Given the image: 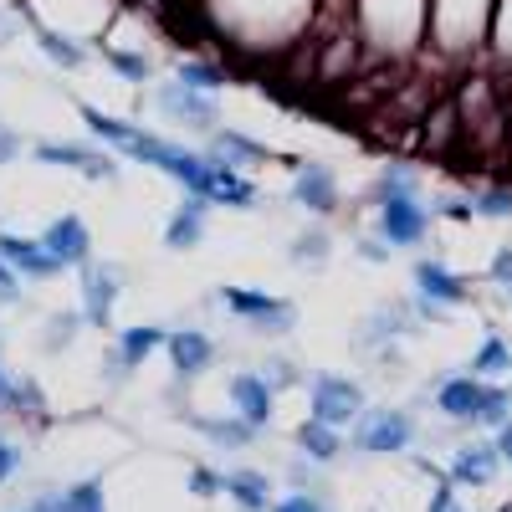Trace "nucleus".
I'll use <instances>...</instances> for the list:
<instances>
[{
    "label": "nucleus",
    "instance_id": "16",
    "mask_svg": "<svg viewBox=\"0 0 512 512\" xmlns=\"http://www.w3.org/2000/svg\"><path fill=\"white\" fill-rule=\"evenodd\" d=\"M226 395H231V410H236L246 425H256V431L272 420V384H267L262 374H251V369H246V374H231Z\"/></svg>",
    "mask_w": 512,
    "mask_h": 512
},
{
    "label": "nucleus",
    "instance_id": "36",
    "mask_svg": "<svg viewBox=\"0 0 512 512\" xmlns=\"http://www.w3.org/2000/svg\"><path fill=\"white\" fill-rule=\"evenodd\" d=\"M16 472H21V446H16L6 431H0V487H6Z\"/></svg>",
    "mask_w": 512,
    "mask_h": 512
},
{
    "label": "nucleus",
    "instance_id": "29",
    "mask_svg": "<svg viewBox=\"0 0 512 512\" xmlns=\"http://www.w3.org/2000/svg\"><path fill=\"white\" fill-rule=\"evenodd\" d=\"M103 57H108V67H113V72H118L123 82H149V77H154V67H149V57H144V52H128V47H108Z\"/></svg>",
    "mask_w": 512,
    "mask_h": 512
},
{
    "label": "nucleus",
    "instance_id": "7",
    "mask_svg": "<svg viewBox=\"0 0 512 512\" xmlns=\"http://www.w3.org/2000/svg\"><path fill=\"white\" fill-rule=\"evenodd\" d=\"M415 292H420V308L425 318H441V308H461L466 303V282L446 267V262H415Z\"/></svg>",
    "mask_w": 512,
    "mask_h": 512
},
{
    "label": "nucleus",
    "instance_id": "35",
    "mask_svg": "<svg viewBox=\"0 0 512 512\" xmlns=\"http://www.w3.org/2000/svg\"><path fill=\"white\" fill-rule=\"evenodd\" d=\"M21 303V272L0 256V308H16Z\"/></svg>",
    "mask_w": 512,
    "mask_h": 512
},
{
    "label": "nucleus",
    "instance_id": "25",
    "mask_svg": "<svg viewBox=\"0 0 512 512\" xmlns=\"http://www.w3.org/2000/svg\"><path fill=\"white\" fill-rule=\"evenodd\" d=\"M164 338H169V333H164L159 323H144V328H123V333H118V349H123L128 359H134V364H144L154 349H164Z\"/></svg>",
    "mask_w": 512,
    "mask_h": 512
},
{
    "label": "nucleus",
    "instance_id": "11",
    "mask_svg": "<svg viewBox=\"0 0 512 512\" xmlns=\"http://www.w3.org/2000/svg\"><path fill=\"white\" fill-rule=\"evenodd\" d=\"M482 390L487 384L477 379V374H446L441 384H436V410L446 415V420H461V425H477V410H482Z\"/></svg>",
    "mask_w": 512,
    "mask_h": 512
},
{
    "label": "nucleus",
    "instance_id": "1",
    "mask_svg": "<svg viewBox=\"0 0 512 512\" xmlns=\"http://www.w3.org/2000/svg\"><path fill=\"white\" fill-rule=\"evenodd\" d=\"M492 16H497V0H431V31L441 52L451 57L477 52L482 41H492Z\"/></svg>",
    "mask_w": 512,
    "mask_h": 512
},
{
    "label": "nucleus",
    "instance_id": "9",
    "mask_svg": "<svg viewBox=\"0 0 512 512\" xmlns=\"http://www.w3.org/2000/svg\"><path fill=\"white\" fill-rule=\"evenodd\" d=\"M41 164H62V169H77V175H88V180H113L118 175V164H113V154H103V149H88V144H36L31 149Z\"/></svg>",
    "mask_w": 512,
    "mask_h": 512
},
{
    "label": "nucleus",
    "instance_id": "2",
    "mask_svg": "<svg viewBox=\"0 0 512 512\" xmlns=\"http://www.w3.org/2000/svg\"><path fill=\"white\" fill-rule=\"evenodd\" d=\"M364 456H400L415 441V415L410 410H364L354 420V436H349Z\"/></svg>",
    "mask_w": 512,
    "mask_h": 512
},
{
    "label": "nucleus",
    "instance_id": "22",
    "mask_svg": "<svg viewBox=\"0 0 512 512\" xmlns=\"http://www.w3.org/2000/svg\"><path fill=\"white\" fill-rule=\"evenodd\" d=\"M507 369H512L507 338H502V333H487L482 344H477V354H472V374H477V379H502Z\"/></svg>",
    "mask_w": 512,
    "mask_h": 512
},
{
    "label": "nucleus",
    "instance_id": "34",
    "mask_svg": "<svg viewBox=\"0 0 512 512\" xmlns=\"http://www.w3.org/2000/svg\"><path fill=\"white\" fill-rule=\"evenodd\" d=\"M185 487H190L195 497H221V492H226V477L210 472V466H195V472L185 477Z\"/></svg>",
    "mask_w": 512,
    "mask_h": 512
},
{
    "label": "nucleus",
    "instance_id": "6",
    "mask_svg": "<svg viewBox=\"0 0 512 512\" xmlns=\"http://www.w3.org/2000/svg\"><path fill=\"white\" fill-rule=\"evenodd\" d=\"M425 226H431V216H425L420 195H390V200H379V236L390 241V251L420 246L425 241Z\"/></svg>",
    "mask_w": 512,
    "mask_h": 512
},
{
    "label": "nucleus",
    "instance_id": "20",
    "mask_svg": "<svg viewBox=\"0 0 512 512\" xmlns=\"http://www.w3.org/2000/svg\"><path fill=\"white\" fill-rule=\"evenodd\" d=\"M210 154H216L221 164H231V169H246V164H262V159H267V149L256 144L251 134H236V128H221L216 149H210Z\"/></svg>",
    "mask_w": 512,
    "mask_h": 512
},
{
    "label": "nucleus",
    "instance_id": "23",
    "mask_svg": "<svg viewBox=\"0 0 512 512\" xmlns=\"http://www.w3.org/2000/svg\"><path fill=\"white\" fill-rule=\"evenodd\" d=\"M297 451H303L308 461H333L338 451H344V441H338V431H333V425H323V420H308L303 431H297Z\"/></svg>",
    "mask_w": 512,
    "mask_h": 512
},
{
    "label": "nucleus",
    "instance_id": "47",
    "mask_svg": "<svg viewBox=\"0 0 512 512\" xmlns=\"http://www.w3.org/2000/svg\"><path fill=\"white\" fill-rule=\"evenodd\" d=\"M11 390H16V379L6 374V364H0V410H6V405H11Z\"/></svg>",
    "mask_w": 512,
    "mask_h": 512
},
{
    "label": "nucleus",
    "instance_id": "13",
    "mask_svg": "<svg viewBox=\"0 0 512 512\" xmlns=\"http://www.w3.org/2000/svg\"><path fill=\"white\" fill-rule=\"evenodd\" d=\"M0 256L21 272V277H41V282H52L62 277L67 267L57 262V256L47 251V241H31V236H11V231H0Z\"/></svg>",
    "mask_w": 512,
    "mask_h": 512
},
{
    "label": "nucleus",
    "instance_id": "5",
    "mask_svg": "<svg viewBox=\"0 0 512 512\" xmlns=\"http://www.w3.org/2000/svg\"><path fill=\"white\" fill-rule=\"evenodd\" d=\"M154 103H159V113H164L169 123L190 128V134H210V128H216V118H221V113H216V98L185 88L180 77H175V82H164V88L154 93Z\"/></svg>",
    "mask_w": 512,
    "mask_h": 512
},
{
    "label": "nucleus",
    "instance_id": "4",
    "mask_svg": "<svg viewBox=\"0 0 512 512\" xmlns=\"http://www.w3.org/2000/svg\"><path fill=\"white\" fill-rule=\"evenodd\" d=\"M221 303H226L231 318L251 323L256 333H287L297 323L292 303H282V297H272V292H256V287H221Z\"/></svg>",
    "mask_w": 512,
    "mask_h": 512
},
{
    "label": "nucleus",
    "instance_id": "15",
    "mask_svg": "<svg viewBox=\"0 0 512 512\" xmlns=\"http://www.w3.org/2000/svg\"><path fill=\"white\" fill-rule=\"evenodd\" d=\"M164 354H169L180 379H195L216 364V344H210V333H200V328H175L164 338Z\"/></svg>",
    "mask_w": 512,
    "mask_h": 512
},
{
    "label": "nucleus",
    "instance_id": "31",
    "mask_svg": "<svg viewBox=\"0 0 512 512\" xmlns=\"http://www.w3.org/2000/svg\"><path fill=\"white\" fill-rule=\"evenodd\" d=\"M6 410H16V415H47V400H41V384L36 379H16V390H11V405Z\"/></svg>",
    "mask_w": 512,
    "mask_h": 512
},
{
    "label": "nucleus",
    "instance_id": "37",
    "mask_svg": "<svg viewBox=\"0 0 512 512\" xmlns=\"http://www.w3.org/2000/svg\"><path fill=\"white\" fill-rule=\"evenodd\" d=\"M487 282H492V287H502V292L512 297V246H502V251L492 256V272H487Z\"/></svg>",
    "mask_w": 512,
    "mask_h": 512
},
{
    "label": "nucleus",
    "instance_id": "42",
    "mask_svg": "<svg viewBox=\"0 0 512 512\" xmlns=\"http://www.w3.org/2000/svg\"><path fill=\"white\" fill-rule=\"evenodd\" d=\"M262 379H267V384H292V379H297V369H292V364H282V359H267V364H262Z\"/></svg>",
    "mask_w": 512,
    "mask_h": 512
},
{
    "label": "nucleus",
    "instance_id": "8",
    "mask_svg": "<svg viewBox=\"0 0 512 512\" xmlns=\"http://www.w3.org/2000/svg\"><path fill=\"white\" fill-rule=\"evenodd\" d=\"M118 292H123V277L113 262H82V313H88V323H98V328L113 323Z\"/></svg>",
    "mask_w": 512,
    "mask_h": 512
},
{
    "label": "nucleus",
    "instance_id": "10",
    "mask_svg": "<svg viewBox=\"0 0 512 512\" xmlns=\"http://www.w3.org/2000/svg\"><path fill=\"white\" fill-rule=\"evenodd\" d=\"M292 200L308 210V216H333L338 205H344V195H338V180L328 164H303L292 180Z\"/></svg>",
    "mask_w": 512,
    "mask_h": 512
},
{
    "label": "nucleus",
    "instance_id": "43",
    "mask_svg": "<svg viewBox=\"0 0 512 512\" xmlns=\"http://www.w3.org/2000/svg\"><path fill=\"white\" fill-rule=\"evenodd\" d=\"M441 216L446 221H472L477 210H472V200H441Z\"/></svg>",
    "mask_w": 512,
    "mask_h": 512
},
{
    "label": "nucleus",
    "instance_id": "18",
    "mask_svg": "<svg viewBox=\"0 0 512 512\" xmlns=\"http://www.w3.org/2000/svg\"><path fill=\"white\" fill-rule=\"evenodd\" d=\"M226 497H231L241 512H267L272 482H267V472H251V466H241V472H226Z\"/></svg>",
    "mask_w": 512,
    "mask_h": 512
},
{
    "label": "nucleus",
    "instance_id": "12",
    "mask_svg": "<svg viewBox=\"0 0 512 512\" xmlns=\"http://www.w3.org/2000/svg\"><path fill=\"white\" fill-rule=\"evenodd\" d=\"M497 472H502L497 441H472V446H461V451L451 456V472H446V477H451L456 487H492Z\"/></svg>",
    "mask_w": 512,
    "mask_h": 512
},
{
    "label": "nucleus",
    "instance_id": "45",
    "mask_svg": "<svg viewBox=\"0 0 512 512\" xmlns=\"http://www.w3.org/2000/svg\"><path fill=\"white\" fill-rule=\"evenodd\" d=\"M359 256H364V262H384V256H390V241H359Z\"/></svg>",
    "mask_w": 512,
    "mask_h": 512
},
{
    "label": "nucleus",
    "instance_id": "32",
    "mask_svg": "<svg viewBox=\"0 0 512 512\" xmlns=\"http://www.w3.org/2000/svg\"><path fill=\"white\" fill-rule=\"evenodd\" d=\"M328 251H333L328 231H303V236H297V246H292L297 262H328Z\"/></svg>",
    "mask_w": 512,
    "mask_h": 512
},
{
    "label": "nucleus",
    "instance_id": "40",
    "mask_svg": "<svg viewBox=\"0 0 512 512\" xmlns=\"http://www.w3.org/2000/svg\"><path fill=\"white\" fill-rule=\"evenodd\" d=\"M77 328H82V318H77V313H57V318H52V349H57V344H67V338H72Z\"/></svg>",
    "mask_w": 512,
    "mask_h": 512
},
{
    "label": "nucleus",
    "instance_id": "41",
    "mask_svg": "<svg viewBox=\"0 0 512 512\" xmlns=\"http://www.w3.org/2000/svg\"><path fill=\"white\" fill-rule=\"evenodd\" d=\"M16 154H21V134H16L11 123H0V164H11Z\"/></svg>",
    "mask_w": 512,
    "mask_h": 512
},
{
    "label": "nucleus",
    "instance_id": "30",
    "mask_svg": "<svg viewBox=\"0 0 512 512\" xmlns=\"http://www.w3.org/2000/svg\"><path fill=\"white\" fill-rule=\"evenodd\" d=\"M512 420V395L502 390V384H487L482 390V410H477V425H487V431H497V425Z\"/></svg>",
    "mask_w": 512,
    "mask_h": 512
},
{
    "label": "nucleus",
    "instance_id": "19",
    "mask_svg": "<svg viewBox=\"0 0 512 512\" xmlns=\"http://www.w3.org/2000/svg\"><path fill=\"white\" fill-rule=\"evenodd\" d=\"M190 425L195 431H205L216 446H226V451H246L251 441H256V425H246L241 415H231V420H210V415H190Z\"/></svg>",
    "mask_w": 512,
    "mask_h": 512
},
{
    "label": "nucleus",
    "instance_id": "48",
    "mask_svg": "<svg viewBox=\"0 0 512 512\" xmlns=\"http://www.w3.org/2000/svg\"><path fill=\"white\" fill-rule=\"evenodd\" d=\"M502 512H512V502H507V507H502Z\"/></svg>",
    "mask_w": 512,
    "mask_h": 512
},
{
    "label": "nucleus",
    "instance_id": "21",
    "mask_svg": "<svg viewBox=\"0 0 512 512\" xmlns=\"http://www.w3.org/2000/svg\"><path fill=\"white\" fill-rule=\"evenodd\" d=\"M31 36H36V47L47 52L57 67H67V72H77L82 62H88V47L72 41V36H62V31H52V26H31Z\"/></svg>",
    "mask_w": 512,
    "mask_h": 512
},
{
    "label": "nucleus",
    "instance_id": "24",
    "mask_svg": "<svg viewBox=\"0 0 512 512\" xmlns=\"http://www.w3.org/2000/svg\"><path fill=\"white\" fill-rule=\"evenodd\" d=\"M175 77L185 82V88H195V93H221L226 88V67H216V62H205V57H185L180 67H175Z\"/></svg>",
    "mask_w": 512,
    "mask_h": 512
},
{
    "label": "nucleus",
    "instance_id": "28",
    "mask_svg": "<svg viewBox=\"0 0 512 512\" xmlns=\"http://www.w3.org/2000/svg\"><path fill=\"white\" fill-rule=\"evenodd\" d=\"M472 210L482 221H507L512 216V185H487L472 195Z\"/></svg>",
    "mask_w": 512,
    "mask_h": 512
},
{
    "label": "nucleus",
    "instance_id": "38",
    "mask_svg": "<svg viewBox=\"0 0 512 512\" xmlns=\"http://www.w3.org/2000/svg\"><path fill=\"white\" fill-rule=\"evenodd\" d=\"M425 512H466V507H461V497H456V482H451V477L431 492V507H425Z\"/></svg>",
    "mask_w": 512,
    "mask_h": 512
},
{
    "label": "nucleus",
    "instance_id": "33",
    "mask_svg": "<svg viewBox=\"0 0 512 512\" xmlns=\"http://www.w3.org/2000/svg\"><path fill=\"white\" fill-rule=\"evenodd\" d=\"M492 47L512 62V0H497V16H492Z\"/></svg>",
    "mask_w": 512,
    "mask_h": 512
},
{
    "label": "nucleus",
    "instance_id": "39",
    "mask_svg": "<svg viewBox=\"0 0 512 512\" xmlns=\"http://www.w3.org/2000/svg\"><path fill=\"white\" fill-rule=\"evenodd\" d=\"M272 512H328V507H323L318 497H308V492H292V497H282Z\"/></svg>",
    "mask_w": 512,
    "mask_h": 512
},
{
    "label": "nucleus",
    "instance_id": "46",
    "mask_svg": "<svg viewBox=\"0 0 512 512\" xmlns=\"http://www.w3.org/2000/svg\"><path fill=\"white\" fill-rule=\"evenodd\" d=\"M497 451H502V466H512V420L497 425Z\"/></svg>",
    "mask_w": 512,
    "mask_h": 512
},
{
    "label": "nucleus",
    "instance_id": "17",
    "mask_svg": "<svg viewBox=\"0 0 512 512\" xmlns=\"http://www.w3.org/2000/svg\"><path fill=\"white\" fill-rule=\"evenodd\" d=\"M205 210H210V200H200V195H185V200H180V210L169 216L164 246H169V251H195V246L205 241Z\"/></svg>",
    "mask_w": 512,
    "mask_h": 512
},
{
    "label": "nucleus",
    "instance_id": "26",
    "mask_svg": "<svg viewBox=\"0 0 512 512\" xmlns=\"http://www.w3.org/2000/svg\"><path fill=\"white\" fill-rule=\"evenodd\" d=\"M390 195H415V164H400V159H390L379 169V180H374V205L379 200H390Z\"/></svg>",
    "mask_w": 512,
    "mask_h": 512
},
{
    "label": "nucleus",
    "instance_id": "44",
    "mask_svg": "<svg viewBox=\"0 0 512 512\" xmlns=\"http://www.w3.org/2000/svg\"><path fill=\"white\" fill-rule=\"evenodd\" d=\"M26 512H67V507H62V492H41L36 502H26Z\"/></svg>",
    "mask_w": 512,
    "mask_h": 512
},
{
    "label": "nucleus",
    "instance_id": "27",
    "mask_svg": "<svg viewBox=\"0 0 512 512\" xmlns=\"http://www.w3.org/2000/svg\"><path fill=\"white\" fill-rule=\"evenodd\" d=\"M62 507L67 512H108V492H103V477H88L62 492Z\"/></svg>",
    "mask_w": 512,
    "mask_h": 512
},
{
    "label": "nucleus",
    "instance_id": "14",
    "mask_svg": "<svg viewBox=\"0 0 512 512\" xmlns=\"http://www.w3.org/2000/svg\"><path fill=\"white\" fill-rule=\"evenodd\" d=\"M41 241H47V251L57 256L62 267H82L93 262V231L82 216H57L47 231H41Z\"/></svg>",
    "mask_w": 512,
    "mask_h": 512
},
{
    "label": "nucleus",
    "instance_id": "3",
    "mask_svg": "<svg viewBox=\"0 0 512 512\" xmlns=\"http://www.w3.org/2000/svg\"><path fill=\"white\" fill-rule=\"evenodd\" d=\"M308 405H313V420L333 425V431H344V425H354L364 415V390H359L354 379L323 369V374L308 379Z\"/></svg>",
    "mask_w": 512,
    "mask_h": 512
}]
</instances>
